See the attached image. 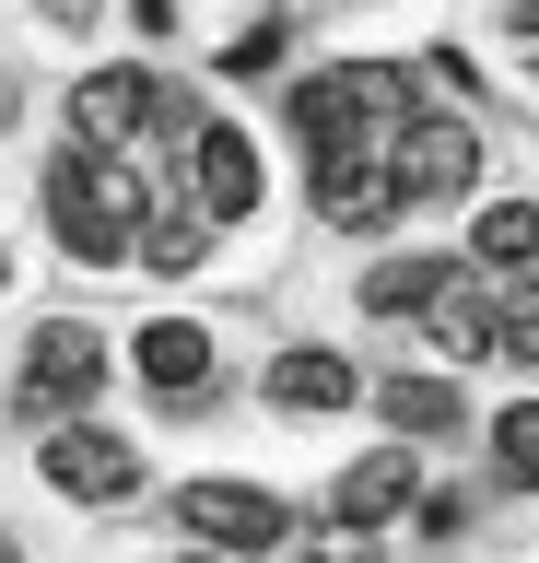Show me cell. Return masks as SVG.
<instances>
[{
    "mask_svg": "<svg viewBox=\"0 0 539 563\" xmlns=\"http://www.w3.org/2000/svg\"><path fill=\"white\" fill-rule=\"evenodd\" d=\"M47 482L71 493V505H117V493L142 482V457L117 446V434H94V422H47Z\"/></svg>",
    "mask_w": 539,
    "mask_h": 563,
    "instance_id": "obj_3",
    "label": "cell"
},
{
    "mask_svg": "<svg viewBox=\"0 0 539 563\" xmlns=\"http://www.w3.org/2000/svg\"><path fill=\"white\" fill-rule=\"evenodd\" d=\"M458 282V258H388V271H363V306L375 317H411V306H434Z\"/></svg>",
    "mask_w": 539,
    "mask_h": 563,
    "instance_id": "obj_15",
    "label": "cell"
},
{
    "mask_svg": "<svg viewBox=\"0 0 539 563\" xmlns=\"http://www.w3.org/2000/svg\"><path fill=\"white\" fill-rule=\"evenodd\" d=\"M188 165H200V211H212V223H247V211H258V141H247V130L200 118Z\"/></svg>",
    "mask_w": 539,
    "mask_h": 563,
    "instance_id": "obj_8",
    "label": "cell"
},
{
    "mask_svg": "<svg viewBox=\"0 0 539 563\" xmlns=\"http://www.w3.org/2000/svg\"><path fill=\"white\" fill-rule=\"evenodd\" d=\"M469 271L493 282V294H516V306H539V211L493 200L481 223H469Z\"/></svg>",
    "mask_w": 539,
    "mask_h": 563,
    "instance_id": "obj_5",
    "label": "cell"
},
{
    "mask_svg": "<svg viewBox=\"0 0 539 563\" xmlns=\"http://www.w3.org/2000/svg\"><path fill=\"white\" fill-rule=\"evenodd\" d=\"M130 24H142V35H165V24H177V0H130Z\"/></svg>",
    "mask_w": 539,
    "mask_h": 563,
    "instance_id": "obj_18",
    "label": "cell"
},
{
    "mask_svg": "<svg viewBox=\"0 0 539 563\" xmlns=\"http://www.w3.org/2000/svg\"><path fill=\"white\" fill-rule=\"evenodd\" d=\"M270 59H282V24H247L235 47H223V70H270Z\"/></svg>",
    "mask_w": 539,
    "mask_h": 563,
    "instance_id": "obj_17",
    "label": "cell"
},
{
    "mask_svg": "<svg viewBox=\"0 0 539 563\" xmlns=\"http://www.w3.org/2000/svg\"><path fill=\"white\" fill-rule=\"evenodd\" d=\"M388 211H398V165H388V153H328V165H317V223L375 235Z\"/></svg>",
    "mask_w": 539,
    "mask_h": 563,
    "instance_id": "obj_6",
    "label": "cell"
},
{
    "mask_svg": "<svg viewBox=\"0 0 539 563\" xmlns=\"http://www.w3.org/2000/svg\"><path fill=\"white\" fill-rule=\"evenodd\" d=\"M516 35H528V47H539V0H516Z\"/></svg>",
    "mask_w": 539,
    "mask_h": 563,
    "instance_id": "obj_19",
    "label": "cell"
},
{
    "mask_svg": "<svg viewBox=\"0 0 539 563\" xmlns=\"http://www.w3.org/2000/svg\"><path fill=\"white\" fill-rule=\"evenodd\" d=\"M200 246H212V211H188V200H153L142 211V271H200Z\"/></svg>",
    "mask_w": 539,
    "mask_h": 563,
    "instance_id": "obj_13",
    "label": "cell"
},
{
    "mask_svg": "<svg viewBox=\"0 0 539 563\" xmlns=\"http://www.w3.org/2000/svg\"><path fill=\"white\" fill-rule=\"evenodd\" d=\"M177 517L200 528V540H223V552H270V540L293 528L258 482H188V493H177Z\"/></svg>",
    "mask_w": 539,
    "mask_h": 563,
    "instance_id": "obj_4",
    "label": "cell"
},
{
    "mask_svg": "<svg viewBox=\"0 0 539 563\" xmlns=\"http://www.w3.org/2000/svg\"><path fill=\"white\" fill-rule=\"evenodd\" d=\"M142 376L165 387V399H200V376H212V329H188V317H153V329H142Z\"/></svg>",
    "mask_w": 539,
    "mask_h": 563,
    "instance_id": "obj_12",
    "label": "cell"
},
{
    "mask_svg": "<svg viewBox=\"0 0 539 563\" xmlns=\"http://www.w3.org/2000/svg\"><path fill=\"white\" fill-rule=\"evenodd\" d=\"M270 399H282V411H352L363 376L340 352H282V364H270Z\"/></svg>",
    "mask_w": 539,
    "mask_h": 563,
    "instance_id": "obj_11",
    "label": "cell"
},
{
    "mask_svg": "<svg viewBox=\"0 0 539 563\" xmlns=\"http://www.w3.org/2000/svg\"><path fill=\"white\" fill-rule=\"evenodd\" d=\"M423 317H434V341L458 352V364H481V352H504V306H493V294H481V282H469V271L446 282V294H434Z\"/></svg>",
    "mask_w": 539,
    "mask_h": 563,
    "instance_id": "obj_10",
    "label": "cell"
},
{
    "mask_svg": "<svg viewBox=\"0 0 539 563\" xmlns=\"http://www.w3.org/2000/svg\"><path fill=\"white\" fill-rule=\"evenodd\" d=\"M375 411H388L398 434H458V387H446V376H388Z\"/></svg>",
    "mask_w": 539,
    "mask_h": 563,
    "instance_id": "obj_14",
    "label": "cell"
},
{
    "mask_svg": "<svg viewBox=\"0 0 539 563\" xmlns=\"http://www.w3.org/2000/svg\"><path fill=\"white\" fill-rule=\"evenodd\" d=\"M388 165H398V200H469L481 188V141L458 130V118H398V141H388Z\"/></svg>",
    "mask_w": 539,
    "mask_h": 563,
    "instance_id": "obj_2",
    "label": "cell"
},
{
    "mask_svg": "<svg viewBox=\"0 0 539 563\" xmlns=\"http://www.w3.org/2000/svg\"><path fill=\"white\" fill-rule=\"evenodd\" d=\"M94 387H106V341H94L82 317H47L36 341H24V387H12L24 422H71Z\"/></svg>",
    "mask_w": 539,
    "mask_h": 563,
    "instance_id": "obj_1",
    "label": "cell"
},
{
    "mask_svg": "<svg viewBox=\"0 0 539 563\" xmlns=\"http://www.w3.org/2000/svg\"><path fill=\"white\" fill-rule=\"evenodd\" d=\"M493 457H504V482H516V493H539V399L493 422Z\"/></svg>",
    "mask_w": 539,
    "mask_h": 563,
    "instance_id": "obj_16",
    "label": "cell"
},
{
    "mask_svg": "<svg viewBox=\"0 0 539 563\" xmlns=\"http://www.w3.org/2000/svg\"><path fill=\"white\" fill-rule=\"evenodd\" d=\"M142 130H153V82H142V70H82V82H71V141L130 153Z\"/></svg>",
    "mask_w": 539,
    "mask_h": 563,
    "instance_id": "obj_7",
    "label": "cell"
},
{
    "mask_svg": "<svg viewBox=\"0 0 539 563\" xmlns=\"http://www.w3.org/2000/svg\"><path fill=\"white\" fill-rule=\"evenodd\" d=\"M411 493H423L411 446H375V457H352V470H340V493H328V528H388Z\"/></svg>",
    "mask_w": 539,
    "mask_h": 563,
    "instance_id": "obj_9",
    "label": "cell"
}]
</instances>
